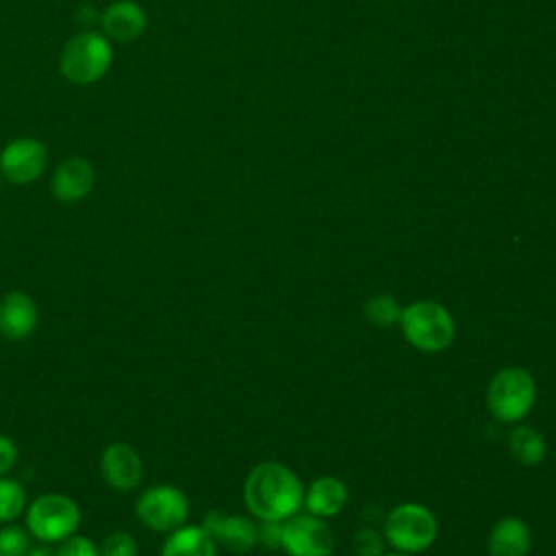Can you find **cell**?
I'll list each match as a JSON object with an SVG mask.
<instances>
[{
  "instance_id": "28",
  "label": "cell",
  "mask_w": 556,
  "mask_h": 556,
  "mask_svg": "<svg viewBox=\"0 0 556 556\" xmlns=\"http://www.w3.org/2000/svg\"><path fill=\"white\" fill-rule=\"evenodd\" d=\"M387 556H413V554H404V552H395V554H387Z\"/></svg>"
},
{
  "instance_id": "19",
  "label": "cell",
  "mask_w": 556,
  "mask_h": 556,
  "mask_svg": "<svg viewBox=\"0 0 556 556\" xmlns=\"http://www.w3.org/2000/svg\"><path fill=\"white\" fill-rule=\"evenodd\" d=\"M28 506L26 489L9 476H0V526L17 521Z\"/></svg>"
},
{
  "instance_id": "10",
  "label": "cell",
  "mask_w": 556,
  "mask_h": 556,
  "mask_svg": "<svg viewBox=\"0 0 556 556\" xmlns=\"http://www.w3.org/2000/svg\"><path fill=\"white\" fill-rule=\"evenodd\" d=\"M102 480L115 491H135L143 480L141 454L124 441L109 443L100 454Z\"/></svg>"
},
{
  "instance_id": "24",
  "label": "cell",
  "mask_w": 556,
  "mask_h": 556,
  "mask_svg": "<svg viewBox=\"0 0 556 556\" xmlns=\"http://www.w3.org/2000/svg\"><path fill=\"white\" fill-rule=\"evenodd\" d=\"M354 549L361 554V556H380L384 545H382V539L369 530V528H363L356 536H354Z\"/></svg>"
},
{
  "instance_id": "22",
  "label": "cell",
  "mask_w": 556,
  "mask_h": 556,
  "mask_svg": "<svg viewBox=\"0 0 556 556\" xmlns=\"http://www.w3.org/2000/svg\"><path fill=\"white\" fill-rule=\"evenodd\" d=\"M100 556H139L137 539L126 530L109 532L98 545Z\"/></svg>"
},
{
  "instance_id": "14",
  "label": "cell",
  "mask_w": 556,
  "mask_h": 556,
  "mask_svg": "<svg viewBox=\"0 0 556 556\" xmlns=\"http://www.w3.org/2000/svg\"><path fill=\"white\" fill-rule=\"evenodd\" d=\"M39 324L37 302L24 291H9L0 298V337L7 341L28 339Z\"/></svg>"
},
{
  "instance_id": "9",
  "label": "cell",
  "mask_w": 556,
  "mask_h": 556,
  "mask_svg": "<svg viewBox=\"0 0 556 556\" xmlns=\"http://www.w3.org/2000/svg\"><path fill=\"white\" fill-rule=\"evenodd\" d=\"M48 167V148L35 137L11 139L0 150V174L13 185L35 182Z\"/></svg>"
},
{
  "instance_id": "8",
  "label": "cell",
  "mask_w": 556,
  "mask_h": 556,
  "mask_svg": "<svg viewBox=\"0 0 556 556\" xmlns=\"http://www.w3.org/2000/svg\"><path fill=\"white\" fill-rule=\"evenodd\" d=\"M280 547L289 556H330L334 536L321 517L295 513L282 523Z\"/></svg>"
},
{
  "instance_id": "23",
  "label": "cell",
  "mask_w": 556,
  "mask_h": 556,
  "mask_svg": "<svg viewBox=\"0 0 556 556\" xmlns=\"http://www.w3.org/2000/svg\"><path fill=\"white\" fill-rule=\"evenodd\" d=\"M52 556H100V554H98V545L91 539L76 532L65 541H61Z\"/></svg>"
},
{
  "instance_id": "16",
  "label": "cell",
  "mask_w": 556,
  "mask_h": 556,
  "mask_svg": "<svg viewBox=\"0 0 556 556\" xmlns=\"http://www.w3.org/2000/svg\"><path fill=\"white\" fill-rule=\"evenodd\" d=\"M348 502V489L345 484L334 478V476H321L315 482H311L306 495H304V506L311 515H317L321 519L334 517L337 513L343 510Z\"/></svg>"
},
{
  "instance_id": "7",
  "label": "cell",
  "mask_w": 556,
  "mask_h": 556,
  "mask_svg": "<svg viewBox=\"0 0 556 556\" xmlns=\"http://www.w3.org/2000/svg\"><path fill=\"white\" fill-rule=\"evenodd\" d=\"M387 541L404 554L428 549L437 539V519L421 504H400L384 519Z\"/></svg>"
},
{
  "instance_id": "20",
  "label": "cell",
  "mask_w": 556,
  "mask_h": 556,
  "mask_svg": "<svg viewBox=\"0 0 556 556\" xmlns=\"http://www.w3.org/2000/svg\"><path fill=\"white\" fill-rule=\"evenodd\" d=\"M363 313H365L369 324L380 326V328H389L393 324H400L402 306L397 304V300L393 295H374L365 302Z\"/></svg>"
},
{
  "instance_id": "12",
  "label": "cell",
  "mask_w": 556,
  "mask_h": 556,
  "mask_svg": "<svg viewBox=\"0 0 556 556\" xmlns=\"http://www.w3.org/2000/svg\"><path fill=\"white\" fill-rule=\"evenodd\" d=\"M202 526L217 545L226 547L232 554H245L258 543V526L241 515L211 510L204 515Z\"/></svg>"
},
{
  "instance_id": "11",
  "label": "cell",
  "mask_w": 556,
  "mask_h": 556,
  "mask_svg": "<svg viewBox=\"0 0 556 556\" xmlns=\"http://www.w3.org/2000/svg\"><path fill=\"white\" fill-rule=\"evenodd\" d=\"M96 185V169L91 161L85 156H67L63 159L50 178V191L52 195L63 204H74L85 200Z\"/></svg>"
},
{
  "instance_id": "13",
  "label": "cell",
  "mask_w": 556,
  "mask_h": 556,
  "mask_svg": "<svg viewBox=\"0 0 556 556\" xmlns=\"http://www.w3.org/2000/svg\"><path fill=\"white\" fill-rule=\"evenodd\" d=\"M100 33L109 41H137L148 28L146 11L132 0H115L100 13Z\"/></svg>"
},
{
  "instance_id": "17",
  "label": "cell",
  "mask_w": 556,
  "mask_h": 556,
  "mask_svg": "<svg viewBox=\"0 0 556 556\" xmlns=\"http://www.w3.org/2000/svg\"><path fill=\"white\" fill-rule=\"evenodd\" d=\"M530 530L517 517L500 519L489 534V556H528Z\"/></svg>"
},
{
  "instance_id": "5",
  "label": "cell",
  "mask_w": 556,
  "mask_h": 556,
  "mask_svg": "<svg viewBox=\"0 0 556 556\" xmlns=\"http://www.w3.org/2000/svg\"><path fill=\"white\" fill-rule=\"evenodd\" d=\"M536 400V384L523 367H504L486 389V406L500 421L513 424L523 419Z\"/></svg>"
},
{
  "instance_id": "2",
  "label": "cell",
  "mask_w": 556,
  "mask_h": 556,
  "mask_svg": "<svg viewBox=\"0 0 556 556\" xmlns=\"http://www.w3.org/2000/svg\"><path fill=\"white\" fill-rule=\"evenodd\" d=\"M113 63V46L98 30H80L70 37L59 56V70L72 85H93L106 76Z\"/></svg>"
},
{
  "instance_id": "26",
  "label": "cell",
  "mask_w": 556,
  "mask_h": 556,
  "mask_svg": "<svg viewBox=\"0 0 556 556\" xmlns=\"http://www.w3.org/2000/svg\"><path fill=\"white\" fill-rule=\"evenodd\" d=\"M280 539H282V521H263L258 526V543H263L265 547H280Z\"/></svg>"
},
{
  "instance_id": "1",
  "label": "cell",
  "mask_w": 556,
  "mask_h": 556,
  "mask_svg": "<svg viewBox=\"0 0 556 556\" xmlns=\"http://www.w3.org/2000/svg\"><path fill=\"white\" fill-rule=\"evenodd\" d=\"M243 500L261 521H287L304 506L300 478L276 460L258 463L245 478Z\"/></svg>"
},
{
  "instance_id": "3",
  "label": "cell",
  "mask_w": 556,
  "mask_h": 556,
  "mask_svg": "<svg viewBox=\"0 0 556 556\" xmlns=\"http://www.w3.org/2000/svg\"><path fill=\"white\" fill-rule=\"evenodd\" d=\"M26 530L43 545L61 543L76 534L83 523L80 506L65 493H41L28 502L24 513Z\"/></svg>"
},
{
  "instance_id": "6",
  "label": "cell",
  "mask_w": 556,
  "mask_h": 556,
  "mask_svg": "<svg viewBox=\"0 0 556 556\" xmlns=\"http://www.w3.org/2000/svg\"><path fill=\"white\" fill-rule=\"evenodd\" d=\"M135 515L143 528L159 534H169L187 523L189 497L174 484H152L137 497Z\"/></svg>"
},
{
  "instance_id": "18",
  "label": "cell",
  "mask_w": 556,
  "mask_h": 556,
  "mask_svg": "<svg viewBox=\"0 0 556 556\" xmlns=\"http://www.w3.org/2000/svg\"><path fill=\"white\" fill-rule=\"evenodd\" d=\"M508 450L521 465L532 467V465H539L545 456V439L532 426H517L510 432Z\"/></svg>"
},
{
  "instance_id": "15",
  "label": "cell",
  "mask_w": 556,
  "mask_h": 556,
  "mask_svg": "<svg viewBox=\"0 0 556 556\" xmlns=\"http://www.w3.org/2000/svg\"><path fill=\"white\" fill-rule=\"evenodd\" d=\"M161 556H217V543L204 526L185 523L165 536Z\"/></svg>"
},
{
  "instance_id": "27",
  "label": "cell",
  "mask_w": 556,
  "mask_h": 556,
  "mask_svg": "<svg viewBox=\"0 0 556 556\" xmlns=\"http://www.w3.org/2000/svg\"><path fill=\"white\" fill-rule=\"evenodd\" d=\"M28 556H52L50 552H48V547L41 543V545H37V547H33L30 549V554Z\"/></svg>"
},
{
  "instance_id": "21",
  "label": "cell",
  "mask_w": 556,
  "mask_h": 556,
  "mask_svg": "<svg viewBox=\"0 0 556 556\" xmlns=\"http://www.w3.org/2000/svg\"><path fill=\"white\" fill-rule=\"evenodd\" d=\"M33 549V536L26 526L2 523L0 526V556H28Z\"/></svg>"
},
{
  "instance_id": "25",
  "label": "cell",
  "mask_w": 556,
  "mask_h": 556,
  "mask_svg": "<svg viewBox=\"0 0 556 556\" xmlns=\"http://www.w3.org/2000/svg\"><path fill=\"white\" fill-rule=\"evenodd\" d=\"M17 443L9 434L0 432V476H7L17 465Z\"/></svg>"
},
{
  "instance_id": "4",
  "label": "cell",
  "mask_w": 556,
  "mask_h": 556,
  "mask_svg": "<svg viewBox=\"0 0 556 556\" xmlns=\"http://www.w3.org/2000/svg\"><path fill=\"white\" fill-rule=\"evenodd\" d=\"M400 328L406 341L421 352H441L456 334L452 315L432 300H419L402 308Z\"/></svg>"
}]
</instances>
